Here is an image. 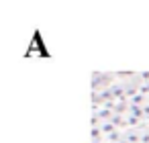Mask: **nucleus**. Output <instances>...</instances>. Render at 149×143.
I'll use <instances>...</instances> for the list:
<instances>
[{
  "label": "nucleus",
  "mask_w": 149,
  "mask_h": 143,
  "mask_svg": "<svg viewBox=\"0 0 149 143\" xmlns=\"http://www.w3.org/2000/svg\"><path fill=\"white\" fill-rule=\"evenodd\" d=\"M112 80H114V74L110 72H92V90L100 92L104 88H110Z\"/></svg>",
  "instance_id": "f257e3e1"
},
{
  "label": "nucleus",
  "mask_w": 149,
  "mask_h": 143,
  "mask_svg": "<svg viewBox=\"0 0 149 143\" xmlns=\"http://www.w3.org/2000/svg\"><path fill=\"white\" fill-rule=\"evenodd\" d=\"M143 110H145V114H149V106H143Z\"/></svg>",
  "instance_id": "f03ea898"
}]
</instances>
